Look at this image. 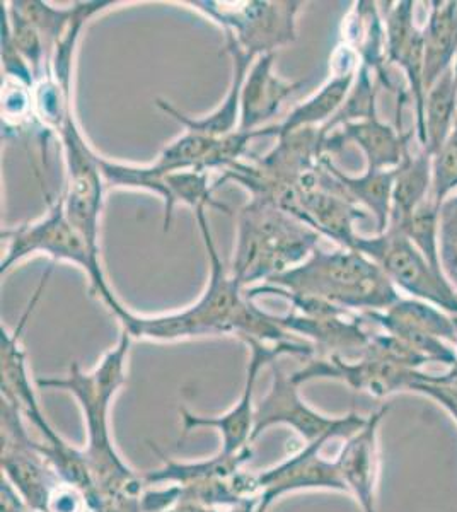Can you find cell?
I'll return each instance as SVG.
<instances>
[{
    "instance_id": "7c38bea8",
    "label": "cell",
    "mask_w": 457,
    "mask_h": 512,
    "mask_svg": "<svg viewBox=\"0 0 457 512\" xmlns=\"http://www.w3.org/2000/svg\"><path fill=\"white\" fill-rule=\"evenodd\" d=\"M336 53L342 62H335V76L313 98L307 99L304 105L292 111L282 125L273 127V137L282 139L297 130L314 128V125L328 122L345 105L355 82V53L350 47H340Z\"/></svg>"
},
{
    "instance_id": "7402d4cb",
    "label": "cell",
    "mask_w": 457,
    "mask_h": 512,
    "mask_svg": "<svg viewBox=\"0 0 457 512\" xmlns=\"http://www.w3.org/2000/svg\"><path fill=\"white\" fill-rule=\"evenodd\" d=\"M408 391L437 403L457 424V366L447 369L446 374H427L420 371Z\"/></svg>"
},
{
    "instance_id": "603a6c76",
    "label": "cell",
    "mask_w": 457,
    "mask_h": 512,
    "mask_svg": "<svg viewBox=\"0 0 457 512\" xmlns=\"http://www.w3.org/2000/svg\"><path fill=\"white\" fill-rule=\"evenodd\" d=\"M9 14H11V18L6 19V21L9 33H11L12 43H14V47L18 48L21 57L26 60V64L29 65L35 79H38L41 67H43V53H45L43 36L14 7H11Z\"/></svg>"
},
{
    "instance_id": "30bf717a",
    "label": "cell",
    "mask_w": 457,
    "mask_h": 512,
    "mask_svg": "<svg viewBox=\"0 0 457 512\" xmlns=\"http://www.w3.org/2000/svg\"><path fill=\"white\" fill-rule=\"evenodd\" d=\"M415 130L400 132L396 128L382 123L377 115L369 118L343 123L342 130L326 135L323 139V152L336 151L353 142L359 146L367 159V169L386 171L400 166L405 151L411 146Z\"/></svg>"
},
{
    "instance_id": "4316f807",
    "label": "cell",
    "mask_w": 457,
    "mask_h": 512,
    "mask_svg": "<svg viewBox=\"0 0 457 512\" xmlns=\"http://www.w3.org/2000/svg\"><path fill=\"white\" fill-rule=\"evenodd\" d=\"M454 72H456V77H457V60H456V65H454Z\"/></svg>"
},
{
    "instance_id": "9c48e42d",
    "label": "cell",
    "mask_w": 457,
    "mask_h": 512,
    "mask_svg": "<svg viewBox=\"0 0 457 512\" xmlns=\"http://www.w3.org/2000/svg\"><path fill=\"white\" fill-rule=\"evenodd\" d=\"M415 4L396 2L386 16V57L388 65L400 67L408 93L415 110V134L418 144L423 139V123H425V84H423V33L415 24Z\"/></svg>"
},
{
    "instance_id": "7a4b0ae2",
    "label": "cell",
    "mask_w": 457,
    "mask_h": 512,
    "mask_svg": "<svg viewBox=\"0 0 457 512\" xmlns=\"http://www.w3.org/2000/svg\"><path fill=\"white\" fill-rule=\"evenodd\" d=\"M268 286L289 292L292 296L318 299L336 308L386 311L401 296L369 256L352 248L328 251L316 250L299 267L273 275Z\"/></svg>"
},
{
    "instance_id": "e0dca14e",
    "label": "cell",
    "mask_w": 457,
    "mask_h": 512,
    "mask_svg": "<svg viewBox=\"0 0 457 512\" xmlns=\"http://www.w3.org/2000/svg\"><path fill=\"white\" fill-rule=\"evenodd\" d=\"M321 164L330 171L336 192L347 197L355 205H365L371 210L377 222V234H382L389 226L391 216V197H393L394 175L396 169L371 171L365 169L364 175L350 176L336 168L328 156L321 158Z\"/></svg>"
},
{
    "instance_id": "9a60e30c",
    "label": "cell",
    "mask_w": 457,
    "mask_h": 512,
    "mask_svg": "<svg viewBox=\"0 0 457 512\" xmlns=\"http://www.w3.org/2000/svg\"><path fill=\"white\" fill-rule=\"evenodd\" d=\"M226 38V52L232 57L234 74H232L229 94H227L219 110L214 111L207 118H190L176 110L173 105H169L168 101H162V99L157 101V106L161 110L166 111L176 122L185 125L186 132H195V134L207 135V137H214V139H220V137H226V135L236 132L234 127L238 123V108L241 105L244 79H246V72H248L249 65L255 60V57L244 52L243 48L239 47L231 36H226Z\"/></svg>"
},
{
    "instance_id": "8992f818",
    "label": "cell",
    "mask_w": 457,
    "mask_h": 512,
    "mask_svg": "<svg viewBox=\"0 0 457 512\" xmlns=\"http://www.w3.org/2000/svg\"><path fill=\"white\" fill-rule=\"evenodd\" d=\"M65 151L67 185H65V214L76 227L89 248L99 255V214L103 207V173L98 154L89 147L77 127L74 108H67L64 123L58 128Z\"/></svg>"
},
{
    "instance_id": "484cf974",
    "label": "cell",
    "mask_w": 457,
    "mask_h": 512,
    "mask_svg": "<svg viewBox=\"0 0 457 512\" xmlns=\"http://www.w3.org/2000/svg\"><path fill=\"white\" fill-rule=\"evenodd\" d=\"M454 323H456V347H457V316H454Z\"/></svg>"
},
{
    "instance_id": "cb8c5ba5",
    "label": "cell",
    "mask_w": 457,
    "mask_h": 512,
    "mask_svg": "<svg viewBox=\"0 0 457 512\" xmlns=\"http://www.w3.org/2000/svg\"><path fill=\"white\" fill-rule=\"evenodd\" d=\"M439 255L444 275L457 291V195L440 205Z\"/></svg>"
},
{
    "instance_id": "ba28073f",
    "label": "cell",
    "mask_w": 457,
    "mask_h": 512,
    "mask_svg": "<svg viewBox=\"0 0 457 512\" xmlns=\"http://www.w3.org/2000/svg\"><path fill=\"white\" fill-rule=\"evenodd\" d=\"M226 30V36L258 57L296 40V12L301 2H248L241 9H222L219 2H193Z\"/></svg>"
},
{
    "instance_id": "5bb4252c",
    "label": "cell",
    "mask_w": 457,
    "mask_h": 512,
    "mask_svg": "<svg viewBox=\"0 0 457 512\" xmlns=\"http://www.w3.org/2000/svg\"><path fill=\"white\" fill-rule=\"evenodd\" d=\"M423 84L425 93L454 69L457 60V2H429V18L423 26Z\"/></svg>"
},
{
    "instance_id": "277c9868",
    "label": "cell",
    "mask_w": 457,
    "mask_h": 512,
    "mask_svg": "<svg viewBox=\"0 0 457 512\" xmlns=\"http://www.w3.org/2000/svg\"><path fill=\"white\" fill-rule=\"evenodd\" d=\"M45 198L48 204L45 219L2 231V239L9 241V250L0 263V274H6L14 263L35 253H47L52 256L53 263L60 260L76 263L89 277L91 292L101 297L111 313L120 320L128 309L123 308L108 286L99 255L89 248L86 239L82 238L81 233L67 219L64 195H60L57 202H52L50 195Z\"/></svg>"
},
{
    "instance_id": "d4e9b609",
    "label": "cell",
    "mask_w": 457,
    "mask_h": 512,
    "mask_svg": "<svg viewBox=\"0 0 457 512\" xmlns=\"http://www.w3.org/2000/svg\"><path fill=\"white\" fill-rule=\"evenodd\" d=\"M457 188V118L446 144L434 156V187L432 197L437 204H444Z\"/></svg>"
},
{
    "instance_id": "ac0fdd59",
    "label": "cell",
    "mask_w": 457,
    "mask_h": 512,
    "mask_svg": "<svg viewBox=\"0 0 457 512\" xmlns=\"http://www.w3.org/2000/svg\"><path fill=\"white\" fill-rule=\"evenodd\" d=\"M457 118V77L454 69L447 70L429 89L425 98L423 139L418 146L435 156L446 144Z\"/></svg>"
},
{
    "instance_id": "44dd1931",
    "label": "cell",
    "mask_w": 457,
    "mask_h": 512,
    "mask_svg": "<svg viewBox=\"0 0 457 512\" xmlns=\"http://www.w3.org/2000/svg\"><path fill=\"white\" fill-rule=\"evenodd\" d=\"M11 6L29 24H33L43 38L52 40L57 45L58 41L67 35V31L70 30L74 21L87 11L89 2H81L72 9H62V11L52 9L43 2H12Z\"/></svg>"
},
{
    "instance_id": "5b68a950",
    "label": "cell",
    "mask_w": 457,
    "mask_h": 512,
    "mask_svg": "<svg viewBox=\"0 0 457 512\" xmlns=\"http://www.w3.org/2000/svg\"><path fill=\"white\" fill-rule=\"evenodd\" d=\"M352 250L360 251L377 263L396 289L411 299L434 304L451 316H457V291L444 272L429 262L406 234L386 229L374 238L359 236Z\"/></svg>"
},
{
    "instance_id": "3957f363",
    "label": "cell",
    "mask_w": 457,
    "mask_h": 512,
    "mask_svg": "<svg viewBox=\"0 0 457 512\" xmlns=\"http://www.w3.org/2000/svg\"><path fill=\"white\" fill-rule=\"evenodd\" d=\"M321 234L272 204L253 198L239 214V234L232 275L255 282L284 274L318 248Z\"/></svg>"
},
{
    "instance_id": "6da1fadb",
    "label": "cell",
    "mask_w": 457,
    "mask_h": 512,
    "mask_svg": "<svg viewBox=\"0 0 457 512\" xmlns=\"http://www.w3.org/2000/svg\"><path fill=\"white\" fill-rule=\"evenodd\" d=\"M197 221L202 231L203 243L210 256V282L207 291L203 292V296L191 308L176 315L139 318L127 311L120 318L123 328L130 335L159 340L231 332H241L244 335L260 333L263 337L273 340L284 338L278 318H268L265 313L251 306L241 296L243 282L238 277L227 274L210 233L205 207L197 209Z\"/></svg>"
},
{
    "instance_id": "4fadbf2b",
    "label": "cell",
    "mask_w": 457,
    "mask_h": 512,
    "mask_svg": "<svg viewBox=\"0 0 457 512\" xmlns=\"http://www.w3.org/2000/svg\"><path fill=\"white\" fill-rule=\"evenodd\" d=\"M275 53L261 55L244 82L241 93V122L238 130L255 132V127L267 122L277 113L285 99L304 86V81L284 82L273 76L272 65Z\"/></svg>"
},
{
    "instance_id": "ffe728a7",
    "label": "cell",
    "mask_w": 457,
    "mask_h": 512,
    "mask_svg": "<svg viewBox=\"0 0 457 512\" xmlns=\"http://www.w3.org/2000/svg\"><path fill=\"white\" fill-rule=\"evenodd\" d=\"M439 219L440 205L435 202L434 197H430L400 227L388 229H396L406 234L417 245L418 250L429 258V262L437 270L444 272L439 255Z\"/></svg>"
},
{
    "instance_id": "8fae6325",
    "label": "cell",
    "mask_w": 457,
    "mask_h": 512,
    "mask_svg": "<svg viewBox=\"0 0 457 512\" xmlns=\"http://www.w3.org/2000/svg\"><path fill=\"white\" fill-rule=\"evenodd\" d=\"M388 408L367 419L364 427L348 441L340 460L336 461L345 487L357 497L364 512H376V489L379 478V424Z\"/></svg>"
},
{
    "instance_id": "52a82bcc",
    "label": "cell",
    "mask_w": 457,
    "mask_h": 512,
    "mask_svg": "<svg viewBox=\"0 0 457 512\" xmlns=\"http://www.w3.org/2000/svg\"><path fill=\"white\" fill-rule=\"evenodd\" d=\"M360 315L364 320L374 321L384 333L398 338L430 362H442L449 369L457 366V350L446 344H456L454 316L434 304L401 297L386 311H369Z\"/></svg>"
},
{
    "instance_id": "2e32d148",
    "label": "cell",
    "mask_w": 457,
    "mask_h": 512,
    "mask_svg": "<svg viewBox=\"0 0 457 512\" xmlns=\"http://www.w3.org/2000/svg\"><path fill=\"white\" fill-rule=\"evenodd\" d=\"M432 187L434 156L422 147L417 152H411V146L408 147L394 175L388 227H400L425 200L432 197Z\"/></svg>"
},
{
    "instance_id": "d6986e66",
    "label": "cell",
    "mask_w": 457,
    "mask_h": 512,
    "mask_svg": "<svg viewBox=\"0 0 457 512\" xmlns=\"http://www.w3.org/2000/svg\"><path fill=\"white\" fill-rule=\"evenodd\" d=\"M164 183L168 187L169 200L166 202V212H164V231H168L171 226V216H173L174 205L178 202L190 205L197 210L200 207H215V209L229 212L226 205L219 204L215 198H212L214 187H209V175L207 171H198V169H185V171H176L164 178Z\"/></svg>"
}]
</instances>
